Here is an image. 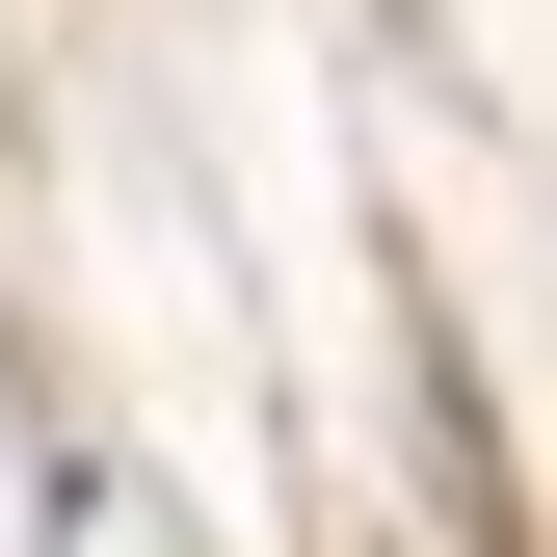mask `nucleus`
<instances>
[]
</instances>
